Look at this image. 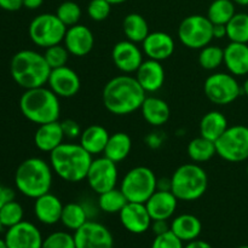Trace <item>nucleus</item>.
Segmentation results:
<instances>
[{
	"mask_svg": "<svg viewBox=\"0 0 248 248\" xmlns=\"http://www.w3.org/2000/svg\"><path fill=\"white\" fill-rule=\"evenodd\" d=\"M142 46L148 58L159 62L170 58L174 52L173 38L165 31L149 33L142 43Z\"/></svg>",
	"mask_w": 248,
	"mask_h": 248,
	"instance_id": "nucleus-20",
	"label": "nucleus"
},
{
	"mask_svg": "<svg viewBox=\"0 0 248 248\" xmlns=\"http://www.w3.org/2000/svg\"><path fill=\"white\" fill-rule=\"evenodd\" d=\"M235 14V2L232 0H215L208 6L207 18L212 24H227Z\"/></svg>",
	"mask_w": 248,
	"mask_h": 248,
	"instance_id": "nucleus-33",
	"label": "nucleus"
},
{
	"mask_svg": "<svg viewBox=\"0 0 248 248\" xmlns=\"http://www.w3.org/2000/svg\"><path fill=\"white\" fill-rule=\"evenodd\" d=\"M2 228H4V227H2V224H1V223H0V232H1V230H2Z\"/></svg>",
	"mask_w": 248,
	"mask_h": 248,
	"instance_id": "nucleus-55",
	"label": "nucleus"
},
{
	"mask_svg": "<svg viewBox=\"0 0 248 248\" xmlns=\"http://www.w3.org/2000/svg\"><path fill=\"white\" fill-rule=\"evenodd\" d=\"M150 228H152L155 236H156V235H161L164 234V232L171 230V225L167 224V220H153L152 227Z\"/></svg>",
	"mask_w": 248,
	"mask_h": 248,
	"instance_id": "nucleus-46",
	"label": "nucleus"
},
{
	"mask_svg": "<svg viewBox=\"0 0 248 248\" xmlns=\"http://www.w3.org/2000/svg\"><path fill=\"white\" fill-rule=\"evenodd\" d=\"M229 127L224 114L218 110H211L202 116L200 121V136L216 142Z\"/></svg>",
	"mask_w": 248,
	"mask_h": 248,
	"instance_id": "nucleus-28",
	"label": "nucleus"
},
{
	"mask_svg": "<svg viewBox=\"0 0 248 248\" xmlns=\"http://www.w3.org/2000/svg\"><path fill=\"white\" fill-rule=\"evenodd\" d=\"M74 241L77 248H113L114 245L110 230L94 220H87L75 230Z\"/></svg>",
	"mask_w": 248,
	"mask_h": 248,
	"instance_id": "nucleus-13",
	"label": "nucleus"
},
{
	"mask_svg": "<svg viewBox=\"0 0 248 248\" xmlns=\"http://www.w3.org/2000/svg\"><path fill=\"white\" fill-rule=\"evenodd\" d=\"M92 160V155L80 143H62L50 153L52 171L69 183H79L86 179Z\"/></svg>",
	"mask_w": 248,
	"mask_h": 248,
	"instance_id": "nucleus-2",
	"label": "nucleus"
},
{
	"mask_svg": "<svg viewBox=\"0 0 248 248\" xmlns=\"http://www.w3.org/2000/svg\"><path fill=\"white\" fill-rule=\"evenodd\" d=\"M224 63V48L215 45H207L199 53V64L206 70H215Z\"/></svg>",
	"mask_w": 248,
	"mask_h": 248,
	"instance_id": "nucleus-36",
	"label": "nucleus"
},
{
	"mask_svg": "<svg viewBox=\"0 0 248 248\" xmlns=\"http://www.w3.org/2000/svg\"><path fill=\"white\" fill-rule=\"evenodd\" d=\"M227 38L232 43L248 44V14H235L227 23Z\"/></svg>",
	"mask_w": 248,
	"mask_h": 248,
	"instance_id": "nucleus-34",
	"label": "nucleus"
},
{
	"mask_svg": "<svg viewBox=\"0 0 248 248\" xmlns=\"http://www.w3.org/2000/svg\"><path fill=\"white\" fill-rule=\"evenodd\" d=\"M131 149H132V140L130 136L125 132H116L110 135L103 154L109 160L119 164L130 155Z\"/></svg>",
	"mask_w": 248,
	"mask_h": 248,
	"instance_id": "nucleus-29",
	"label": "nucleus"
},
{
	"mask_svg": "<svg viewBox=\"0 0 248 248\" xmlns=\"http://www.w3.org/2000/svg\"><path fill=\"white\" fill-rule=\"evenodd\" d=\"M62 125L63 133H64V137L69 138V140H75V138L80 137L81 135V128H80L79 124L77 121L72 120V119H67V120L62 121L61 123Z\"/></svg>",
	"mask_w": 248,
	"mask_h": 248,
	"instance_id": "nucleus-43",
	"label": "nucleus"
},
{
	"mask_svg": "<svg viewBox=\"0 0 248 248\" xmlns=\"http://www.w3.org/2000/svg\"><path fill=\"white\" fill-rule=\"evenodd\" d=\"M171 191L181 201H195L206 193L208 177L198 164H184L171 177Z\"/></svg>",
	"mask_w": 248,
	"mask_h": 248,
	"instance_id": "nucleus-6",
	"label": "nucleus"
},
{
	"mask_svg": "<svg viewBox=\"0 0 248 248\" xmlns=\"http://www.w3.org/2000/svg\"><path fill=\"white\" fill-rule=\"evenodd\" d=\"M213 38H227V24H213Z\"/></svg>",
	"mask_w": 248,
	"mask_h": 248,
	"instance_id": "nucleus-47",
	"label": "nucleus"
},
{
	"mask_svg": "<svg viewBox=\"0 0 248 248\" xmlns=\"http://www.w3.org/2000/svg\"><path fill=\"white\" fill-rule=\"evenodd\" d=\"M10 73L18 86L29 90L47 85L51 68L41 53L33 50H21L12 57Z\"/></svg>",
	"mask_w": 248,
	"mask_h": 248,
	"instance_id": "nucleus-3",
	"label": "nucleus"
},
{
	"mask_svg": "<svg viewBox=\"0 0 248 248\" xmlns=\"http://www.w3.org/2000/svg\"><path fill=\"white\" fill-rule=\"evenodd\" d=\"M52 167L40 157H29L19 164L15 173V186L22 194L35 200L50 193L52 186Z\"/></svg>",
	"mask_w": 248,
	"mask_h": 248,
	"instance_id": "nucleus-4",
	"label": "nucleus"
},
{
	"mask_svg": "<svg viewBox=\"0 0 248 248\" xmlns=\"http://www.w3.org/2000/svg\"><path fill=\"white\" fill-rule=\"evenodd\" d=\"M171 232L183 242H190L200 236L202 224L198 217L186 213L172 220Z\"/></svg>",
	"mask_w": 248,
	"mask_h": 248,
	"instance_id": "nucleus-27",
	"label": "nucleus"
},
{
	"mask_svg": "<svg viewBox=\"0 0 248 248\" xmlns=\"http://www.w3.org/2000/svg\"><path fill=\"white\" fill-rule=\"evenodd\" d=\"M15 196H16V194H15L14 189L9 188V186H0V208L6 205L7 202H10V201L15 200Z\"/></svg>",
	"mask_w": 248,
	"mask_h": 248,
	"instance_id": "nucleus-44",
	"label": "nucleus"
},
{
	"mask_svg": "<svg viewBox=\"0 0 248 248\" xmlns=\"http://www.w3.org/2000/svg\"><path fill=\"white\" fill-rule=\"evenodd\" d=\"M64 138L61 123L53 121V123L39 125L38 130L35 131V135H34V144L39 150L50 154L51 152H53L56 148L62 144Z\"/></svg>",
	"mask_w": 248,
	"mask_h": 248,
	"instance_id": "nucleus-23",
	"label": "nucleus"
},
{
	"mask_svg": "<svg viewBox=\"0 0 248 248\" xmlns=\"http://www.w3.org/2000/svg\"><path fill=\"white\" fill-rule=\"evenodd\" d=\"M56 15L65 27H72L79 23L81 18V9L77 2L64 1L57 7Z\"/></svg>",
	"mask_w": 248,
	"mask_h": 248,
	"instance_id": "nucleus-38",
	"label": "nucleus"
},
{
	"mask_svg": "<svg viewBox=\"0 0 248 248\" xmlns=\"http://www.w3.org/2000/svg\"><path fill=\"white\" fill-rule=\"evenodd\" d=\"M0 248H9L7 247L5 239H1V237H0Z\"/></svg>",
	"mask_w": 248,
	"mask_h": 248,
	"instance_id": "nucleus-54",
	"label": "nucleus"
},
{
	"mask_svg": "<svg viewBox=\"0 0 248 248\" xmlns=\"http://www.w3.org/2000/svg\"><path fill=\"white\" fill-rule=\"evenodd\" d=\"M242 92L248 97V78L246 79V81L244 82V85H242Z\"/></svg>",
	"mask_w": 248,
	"mask_h": 248,
	"instance_id": "nucleus-51",
	"label": "nucleus"
},
{
	"mask_svg": "<svg viewBox=\"0 0 248 248\" xmlns=\"http://www.w3.org/2000/svg\"><path fill=\"white\" fill-rule=\"evenodd\" d=\"M123 29L127 40L136 44L143 43L149 34V26L140 14L127 15L123 22Z\"/></svg>",
	"mask_w": 248,
	"mask_h": 248,
	"instance_id": "nucleus-30",
	"label": "nucleus"
},
{
	"mask_svg": "<svg viewBox=\"0 0 248 248\" xmlns=\"http://www.w3.org/2000/svg\"><path fill=\"white\" fill-rule=\"evenodd\" d=\"M109 137L110 135L106 127L101 125H91L82 131L79 138L81 147L93 156L103 154Z\"/></svg>",
	"mask_w": 248,
	"mask_h": 248,
	"instance_id": "nucleus-25",
	"label": "nucleus"
},
{
	"mask_svg": "<svg viewBox=\"0 0 248 248\" xmlns=\"http://www.w3.org/2000/svg\"><path fill=\"white\" fill-rule=\"evenodd\" d=\"M19 109L27 120L38 126L58 121L60 97L45 86L26 90L19 98Z\"/></svg>",
	"mask_w": 248,
	"mask_h": 248,
	"instance_id": "nucleus-5",
	"label": "nucleus"
},
{
	"mask_svg": "<svg viewBox=\"0 0 248 248\" xmlns=\"http://www.w3.org/2000/svg\"><path fill=\"white\" fill-rule=\"evenodd\" d=\"M111 58L120 72L124 74H132L137 72L143 63V53L137 44L130 40L119 41L114 45Z\"/></svg>",
	"mask_w": 248,
	"mask_h": 248,
	"instance_id": "nucleus-16",
	"label": "nucleus"
},
{
	"mask_svg": "<svg viewBox=\"0 0 248 248\" xmlns=\"http://www.w3.org/2000/svg\"><path fill=\"white\" fill-rule=\"evenodd\" d=\"M142 115L149 125L159 127L170 119V107L164 99L157 97H145L142 107Z\"/></svg>",
	"mask_w": 248,
	"mask_h": 248,
	"instance_id": "nucleus-26",
	"label": "nucleus"
},
{
	"mask_svg": "<svg viewBox=\"0 0 248 248\" xmlns=\"http://www.w3.org/2000/svg\"><path fill=\"white\" fill-rule=\"evenodd\" d=\"M247 174H248V165H247Z\"/></svg>",
	"mask_w": 248,
	"mask_h": 248,
	"instance_id": "nucleus-57",
	"label": "nucleus"
},
{
	"mask_svg": "<svg viewBox=\"0 0 248 248\" xmlns=\"http://www.w3.org/2000/svg\"><path fill=\"white\" fill-rule=\"evenodd\" d=\"M4 239L9 248H41L44 241L38 227L27 220L9 228Z\"/></svg>",
	"mask_w": 248,
	"mask_h": 248,
	"instance_id": "nucleus-14",
	"label": "nucleus"
},
{
	"mask_svg": "<svg viewBox=\"0 0 248 248\" xmlns=\"http://www.w3.org/2000/svg\"><path fill=\"white\" fill-rule=\"evenodd\" d=\"M186 153H188V156L190 157V160H193L196 164L206 162L212 159L215 155H217L216 143L200 136V137L194 138L193 140L189 142Z\"/></svg>",
	"mask_w": 248,
	"mask_h": 248,
	"instance_id": "nucleus-31",
	"label": "nucleus"
},
{
	"mask_svg": "<svg viewBox=\"0 0 248 248\" xmlns=\"http://www.w3.org/2000/svg\"><path fill=\"white\" fill-rule=\"evenodd\" d=\"M69 51L67 50L64 45H57L50 46V47L46 48L45 53H44V57H45L46 62L50 65L51 70L56 69V68H61L67 65L68 60H69Z\"/></svg>",
	"mask_w": 248,
	"mask_h": 248,
	"instance_id": "nucleus-39",
	"label": "nucleus"
},
{
	"mask_svg": "<svg viewBox=\"0 0 248 248\" xmlns=\"http://www.w3.org/2000/svg\"><path fill=\"white\" fill-rule=\"evenodd\" d=\"M23 7V0H0V9L5 11H18Z\"/></svg>",
	"mask_w": 248,
	"mask_h": 248,
	"instance_id": "nucleus-45",
	"label": "nucleus"
},
{
	"mask_svg": "<svg viewBox=\"0 0 248 248\" xmlns=\"http://www.w3.org/2000/svg\"><path fill=\"white\" fill-rule=\"evenodd\" d=\"M123 227L132 234H143L152 227V217L145 203L127 202L119 213Z\"/></svg>",
	"mask_w": 248,
	"mask_h": 248,
	"instance_id": "nucleus-17",
	"label": "nucleus"
},
{
	"mask_svg": "<svg viewBox=\"0 0 248 248\" xmlns=\"http://www.w3.org/2000/svg\"><path fill=\"white\" fill-rule=\"evenodd\" d=\"M171 188H172L171 178H160V179H157L156 190L171 191Z\"/></svg>",
	"mask_w": 248,
	"mask_h": 248,
	"instance_id": "nucleus-48",
	"label": "nucleus"
},
{
	"mask_svg": "<svg viewBox=\"0 0 248 248\" xmlns=\"http://www.w3.org/2000/svg\"><path fill=\"white\" fill-rule=\"evenodd\" d=\"M41 248H77L74 235L65 232H55L44 239Z\"/></svg>",
	"mask_w": 248,
	"mask_h": 248,
	"instance_id": "nucleus-40",
	"label": "nucleus"
},
{
	"mask_svg": "<svg viewBox=\"0 0 248 248\" xmlns=\"http://www.w3.org/2000/svg\"><path fill=\"white\" fill-rule=\"evenodd\" d=\"M206 97L212 103L218 106H227L239 98L242 87L236 78L228 73H215L206 79L203 84Z\"/></svg>",
	"mask_w": 248,
	"mask_h": 248,
	"instance_id": "nucleus-11",
	"label": "nucleus"
},
{
	"mask_svg": "<svg viewBox=\"0 0 248 248\" xmlns=\"http://www.w3.org/2000/svg\"><path fill=\"white\" fill-rule=\"evenodd\" d=\"M67 27L61 22L57 15L41 14L31 22L28 28L29 38L39 47L47 48L63 41Z\"/></svg>",
	"mask_w": 248,
	"mask_h": 248,
	"instance_id": "nucleus-8",
	"label": "nucleus"
},
{
	"mask_svg": "<svg viewBox=\"0 0 248 248\" xmlns=\"http://www.w3.org/2000/svg\"><path fill=\"white\" fill-rule=\"evenodd\" d=\"M118 177L119 172L115 162L108 157L102 156L92 160L86 181L90 188L99 195L116 188Z\"/></svg>",
	"mask_w": 248,
	"mask_h": 248,
	"instance_id": "nucleus-12",
	"label": "nucleus"
},
{
	"mask_svg": "<svg viewBox=\"0 0 248 248\" xmlns=\"http://www.w3.org/2000/svg\"><path fill=\"white\" fill-rule=\"evenodd\" d=\"M136 79L143 90L150 93L159 91L165 82V69L159 61L150 60L143 61L142 64L136 72Z\"/></svg>",
	"mask_w": 248,
	"mask_h": 248,
	"instance_id": "nucleus-19",
	"label": "nucleus"
},
{
	"mask_svg": "<svg viewBox=\"0 0 248 248\" xmlns=\"http://www.w3.org/2000/svg\"><path fill=\"white\" fill-rule=\"evenodd\" d=\"M152 248H184L183 241L176 236L171 230L161 235H156L152 244Z\"/></svg>",
	"mask_w": 248,
	"mask_h": 248,
	"instance_id": "nucleus-42",
	"label": "nucleus"
},
{
	"mask_svg": "<svg viewBox=\"0 0 248 248\" xmlns=\"http://www.w3.org/2000/svg\"><path fill=\"white\" fill-rule=\"evenodd\" d=\"M103 104L114 115H128L138 110L145 99V91L132 75L113 78L106 84L102 93Z\"/></svg>",
	"mask_w": 248,
	"mask_h": 248,
	"instance_id": "nucleus-1",
	"label": "nucleus"
},
{
	"mask_svg": "<svg viewBox=\"0 0 248 248\" xmlns=\"http://www.w3.org/2000/svg\"><path fill=\"white\" fill-rule=\"evenodd\" d=\"M108 2H110L111 5H120L123 4V2H126L127 0H107Z\"/></svg>",
	"mask_w": 248,
	"mask_h": 248,
	"instance_id": "nucleus-53",
	"label": "nucleus"
},
{
	"mask_svg": "<svg viewBox=\"0 0 248 248\" xmlns=\"http://www.w3.org/2000/svg\"><path fill=\"white\" fill-rule=\"evenodd\" d=\"M63 203L60 199L51 193L35 199L34 202V215L36 219L45 225H53L61 222L63 211Z\"/></svg>",
	"mask_w": 248,
	"mask_h": 248,
	"instance_id": "nucleus-22",
	"label": "nucleus"
},
{
	"mask_svg": "<svg viewBox=\"0 0 248 248\" xmlns=\"http://www.w3.org/2000/svg\"><path fill=\"white\" fill-rule=\"evenodd\" d=\"M111 4L107 0H91L87 6V14L92 21L102 22L110 15Z\"/></svg>",
	"mask_w": 248,
	"mask_h": 248,
	"instance_id": "nucleus-41",
	"label": "nucleus"
},
{
	"mask_svg": "<svg viewBox=\"0 0 248 248\" xmlns=\"http://www.w3.org/2000/svg\"><path fill=\"white\" fill-rule=\"evenodd\" d=\"M44 0H23V7L28 10H36L43 5Z\"/></svg>",
	"mask_w": 248,
	"mask_h": 248,
	"instance_id": "nucleus-50",
	"label": "nucleus"
},
{
	"mask_svg": "<svg viewBox=\"0 0 248 248\" xmlns=\"http://www.w3.org/2000/svg\"><path fill=\"white\" fill-rule=\"evenodd\" d=\"M235 4L241 5V6H248V0H232Z\"/></svg>",
	"mask_w": 248,
	"mask_h": 248,
	"instance_id": "nucleus-52",
	"label": "nucleus"
},
{
	"mask_svg": "<svg viewBox=\"0 0 248 248\" xmlns=\"http://www.w3.org/2000/svg\"><path fill=\"white\" fill-rule=\"evenodd\" d=\"M48 89L62 98H70L77 96L81 87V81L75 70L72 68L61 67L52 69L47 80Z\"/></svg>",
	"mask_w": 248,
	"mask_h": 248,
	"instance_id": "nucleus-15",
	"label": "nucleus"
},
{
	"mask_svg": "<svg viewBox=\"0 0 248 248\" xmlns=\"http://www.w3.org/2000/svg\"><path fill=\"white\" fill-rule=\"evenodd\" d=\"M237 248H248V246H246V245H245V246H240V247H237Z\"/></svg>",
	"mask_w": 248,
	"mask_h": 248,
	"instance_id": "nucleus-56",
	"label": "nucleus"
},
{
	"mask_svg": "<svg viewBox=\"0 0 248 248\" xmlns=\"http://www.w3.org/2000/svg\"><path fill=\"white\" fill-rule=\"evenodd\" d=\"M179 41L191 50H201L213 40V24L207 16L191 15L178 27Z\"/></svg>",
	"mask_w": 248,
	"mask_h": 248,
	"instance_id": "nucleus-9",
	"label": "nucleus"
},
{
	"mask_svg": "<svg viewBox=\"0 0 248 248\" xmlns=\"http://www.w3.org/2000/svg\"><path fill=\"white\" fill-rule=\"evenodd\" d=\"M224 64L230 74L242 77L248 74V44L232 43L224 48Z\"/></svg>",
	"mask_w": 248,
	"mask_h": 248,
	"instance_id": "nucleus-24",
	"label": "nucleus"
},
{
	"mask_svg": "<svg viewBox=\"0 0 248 248\" xmlns=\"http://www.w3.org/2000/svg\"><path fill=\"white\" fill-rule=\"evenodd\" d=\"M63 41L70 55L75 57H84L93 48L94 36L87 27L78 23L68 27Z\"/></svg>",
	"mask_w": 248,
	"mask_h": 248,
	"instance_id": "nucleus-18",
	"label": "nucleus"
},
{
	"mask_svg": "<svg viewBox=\"0 0 248 248\" xmlns=\"http://www.w3.org/2000/svg\"><path fill=\"white\" fill-rule=\"evenodd\" d=\"M127 199L124 195L121 189H111L103 194H99L98 198V207L103 212L114 215V213H120V211L125 207L127 203Z\"/></svg>",
	"mask_w": 248,
	"mask_h": 248,
	"instance_id": "nucleus-35",
	"label": "nucleus"
},
{
	"mask_svg": "<svg viewBox=\"0 0 248 248\" xmlns=\"http://www.w3.org/2000/svg\"><path fill=\"white\" fill-rule=\"evenodd\" d=\"M184 248H213V247L211 246L208 242L196 239V240H193V241L188 242V245H186Z\"/></svg>",
	"mask_w": 248,
	"mask_h": 248,
	"instance_id": "nucleus-49",
	"label": "nucleus"
},
{
	"mask_svg": "<svg viewBox=\"0 0 248 248\" xmlns=\"http://www.w3.org/2000/svg\"><path fill=\"white\" fill-rule=\"evenodd\" d=\"M178 199L172 191L156 190L145 202L153 220H167L176 212Z\"/></svg>",
	"mask_w": 248,
	"mask_h": 248,
	"instance_id": "nucleus-21",
	"label": "nucleus"
},
{
	"mask_svg": "<svg viewBox=\"0 0 248 248\" xmlns=\"http://www.w3.org/2000/svg\"><path fill=\"white\" fill-rule=\"evenodd\" d=\"M156 176L149 167L137 166L125 174L120 189L128 202L145 203L156 191Z\"/></svg>",
	"mask_w": 248,
	"mask_h": 248,
	"instance_id": "nucleus-7",
	"label": "nucleus"
},
{
	"mask_svg": "<svg viewBox=\"0 0 248 248\" xmlns=\"http://www.w3.org/2000/svg\"><path fill=\"white\" fill-rule=\"evenodd\" d=\"M217 155L229 162H241L248 159V127L235 125L228 127L216 140Z\"/></svg>",
	"mask_w": 248,
	"mask_h": 248,
	"instance_id": "nucleus-10",
	"label": "nucleus"
},
{
	"mask_svg": "<svg viewBox=\"0 0 248 248\" xmlns=\"http://www.w3.org/2000/svg\"><path fill=\"white\" fill-rule=\"evenodd\" d=\"M24 211L21 203L12 200L0 208V223L4 228H11L23 220Z\"/></svg>",
	"mask_w": 248,
	"mask_h": 248,
	"instance_id": "nucleus-37",
	"label": "nucleus"
},
{
	"mask_svg": "<svg viewBox=\"0 0 248 248\" xmlns=\"http://www.w3.org/2000/svg\"><path fill=\"white\" fill-rule=\"evenodd\" d=\"M89 220V213H87L85 206L78 202H70L63 206L62 216H61V223L69 230H78L81 228L85 223Z\"/></svg>",
	"mask_w": 248,
	"mask_h": 248,
	"instance_id": "nucleus-32",
	"label": "nucleus"
}]
</instances>
